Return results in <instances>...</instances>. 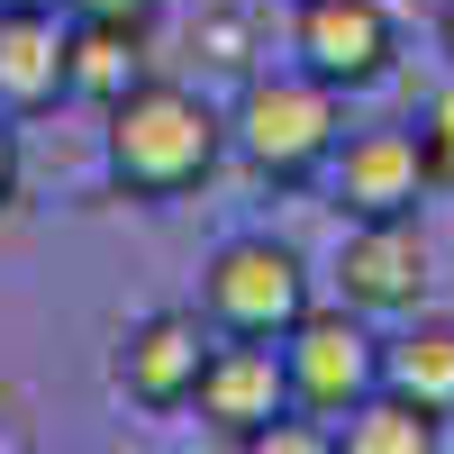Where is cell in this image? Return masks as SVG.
<instances>
[{
	"label": "cell",
	"instance_id": "obj_1",
	"mask_svg": "<svg viewBox=\"0 0 454 454\" xmlns=\"http://www.w3.org/2000/svg\"><path fill=\"white\" fill-rule=\"evenodd\" d=\"M227 155V119L192 91V82H145L128 100H109V182L128 200H182L200 192Z\"/></svg>",
	"mask_w": 454,
	"mask_h": 454
},
{
	"label": "cell",
	"instance_id": "obj_2",
	"mask_svg": "<svg viewBox=\"0 0 454 454\" xmlns=\"http://www.w3.org/2000/svg\"><path fill=\"white\" fill-rule=\"evenodd\" d=\"M336 137H346V91H327L318 73H246L237 109H227V145L246 155L254 182H273V192H300V182H318Z\"/></svg>",
	"mask_w": 454,
	"mask_h": 454
},
{
	"label": "cell",
	"instance_id": "obj_3",
	"mask_svg": "<svg viewBox=\"0 0 454 454\" xmlns=\"http://www.w3.org/2000/svg\"><path fill=\"white\" fill-rule=\"evenodd\" d=\"M300 309H309V263H300L291 246L273 237H237L209 254L200 273V318L218 336H254V346H282V336L300 327Z\"/></svg>",
	"mask_w": 454,
	"mask_h": 454
},
{
	"label": "cell",
	"instance_id": "obj_4",
	"mask_svg": "<svg viewBox=\"0 0 454 454\" xmlns=\"http://www.w3.org/2000/svg\"><path fill=\"white\" fill-rule=\"evenodd\" d=\"M282 382H291V409H309V419H346L355 400L382 391V336L364 327V309H300V327L282 336Z\"/></svg>",
	"mask_w": 454,
	"mask_h": 454
},
{
	"label": "cell",
	"instance_id": "obj_5",
	"mask_svg": "<svg viewBox=\"0 0 454 454\" xmlns=\"http://www.w3.org/2000/svg\"><path fill=\"white\" fill-rule=\"evenodd\" d=\"M291 64L327 91H372L400 64V27L382 0H300L291 10Z\"/></svg>",
	"mask_w": 454,
	"mask_h": 454
},
{
	"label": "cell",
	"instance_id": "obj_6",
	"mask_svg": "<svg viewBox=\"0 0 454 454\" xmlns=\"http://www.w3.org/2000/svg\"><path fill=\"white\" fill-rule=\"evenodd\" d=\"M209 346H218V327H209L200 309H145V318L119 336V364H109V372H119V391H128L137 409L173 419V409H192Z\"/></svg>",
	"mask_w": 454,
	"mask_h": 454
},
{
	"label": "cell",
	"instance_id": "obj_7",
	"mask_svg": "<svg viewBox=\"0 0 454 454\" xmlns=\"http://www.w3.org/2000/svg\"><path fill=\"white\" fill-rule=\"evenodd\" d=\"M327 182H336V209L346 218H419V200L436 192L427 155H419V128H355V137H336Z\"/></svg>",
	"mask_w": 454,
	"mask_h": 454
},
{
	"label": "cell",
	"instance_id": "obj_8",
	"mask_svg": "<svg viewBox=\"0 0 454 454\" xmlns=\"http://www.w3.org/2000/svg\"><path fill=\"white\" fill-rule=\"evenodd\" d=\"M336 282H346V309H364V318L419 309L427 300V227L419 218H346Z\"/></svg>",
	"mask_w": 454,
	"mask_h": 454
},
{
	"label": "cell",
	"instance_id": "obj_9",
	"mask_svg": "<svg viewBox=\"0 0 454 454\" xmlns=\"http://www.w3.org/2000/svg\"><path fill=\"white\" fill-rule=\"evenodd\" d=\"M200 427L227 436V445H254L263 419H282L291 409V382H282V346H254V336H218L209 364H200Z\"/></svg>",
	"mask_w": 454,
	"mask_h": 454
},
{
	"label": "cell",
	"instance_id": "obj_10",
	"mask_svg": "<svg viewBox=\"0 0 454 454\" xmlns=\"http://www.w3.org/2000/svg\"><path fill=\"white\" fill-rule=\"evenodd\" d=\"M55 100H73L55 0H19V10H0V109H10V119H36V109H55Z\"/></svg>",
	"mask_w": 454,
	"mask_h": 454
},
{
	"label": "cell",
	"instance_id": "obj_11",
	"mask_svg": "<svg viewBox=\"0 0 454 454\" xmlns=\"http://www.w3.org/2000/svg\"><path fill=\"white\" fill-rule=\"evenodd\" d=\"M64 82L73 100H128L145 82V27H119V19H73L64 27Z\"/></svg>",
	"mask_w": 454,
	"mask_h": 454
},
{
	"label": "cell",
	"instance_id": "obj_12",
	"mask_svg": "<svg viewBox=\"0 0 454 454\" xmlns=\"http://www.w3.org/2000/svg\"><path fill=\"white\" fill-rule=\"evenodd\" d=\"M336 445H346V454H436L445 445V419L382 382L372 400H355L346 419H336Z\"/></svg>",
	"mask_w": 454,
	"mask_h": 454
},
{
	"label": "cell",
	"instance_id": "obj_13",
	"mask_svg": "<svg viewBox=\"0 0 454 454\" xmlns=\"http://www.w3.org/2000/svg\"><path fill=\"white\" fill-rule=\"evenodd\" d=\"M382 382L409 391L419 409H436V419H454V327L445 318H419L400 346H382Z\"/></svg>",
	"mask_w": 454,
	"mask_h": 454
},
{
	"label": "cell",
	"instance_id": "obj_14",
	"mask_svg": "<svg viewBox=\"0 0 454 454\" xmlns=\"http://www.w3.org/2000/svg\"><path fill=\"white\" fill-rule=\"evenodd\" d=\"M254 454H336V427L309 419V409H300V419L282 409V419H263V427H254Z\"/></svg>",
	"mask_w": 454,
	"mask_h": 454
},
{
	"label": "cell",
	"instance_id": "obj_15",
	"mask_svg": "<svg viewBox=\"0 0 454 454\" xmlns=\"http://www.w3.org/2000/svg\"><path fill=\"white\" fill-rule=\"evenodd\" d=\"M419 155H427V182H454V82L427 100V119H419Z\"/></svg>",
	"mask_w": 454,
	"mask_h": 454
},
{
	"label": "cell",
	"instance_id": "obj_16",
	"mask_svg": "<svg viewBox=\"0 0 454 454\" xmlns=\"http://www.w3.org/2000/svg\"><path fill=\"white\" fill-rule=\"evenodd\" d=\"M164 0H64V19H119V27H155Z\"/></svg>",
	"mask_w": 454,
	"mask_h": 454
},
{
	"label": "cell",
	"instance_id": "obj_17",
	"mask_svg": "<svg viewBox=\"0 0 454 454\" xmlns=\"http://www.w3.org/2000/svg\"><path fill=\"white\" fill-rule=\"evenodd\" d=\"M209 64L246 73V19H237V10H218V19H209Z\"/></svg>",
	"mask_w": 454,
	"mask_h": 454
},
{
	"label": "cell",
	"instance_id": "obj_18",
	"mask_svg": "<svg viewBox=\"0 0 454 454\" xmlns=\"http://www.w3.org/2000/svg\"><path fill=\"white\" fill-rule=\"evenodd\" d=\"M10 200H19V137L0 128V209H10Z\"/></svg>",
	"mask_w": 454,
	"mask_h": 454
},
{
	"label": "cell",
	"instance_id": "obj_19",
	"mask_svg": "<svg viewBox=\"0 0 454 454\" xmlns=\"http://www.w3.org/2000/svg\"><path fill=\"white\" fill-rule=\"evenodd\" d=\"M436 27H445V55H454V0H445V19H436Z\"/></svg>",
	"mask_w": 454,
	"mask_h": 454
},
{
	"label": "cell",
	"instance_id": "obj_20",
	"mask_svg": "<svg viewBox=\"0 0 454 454\" xmlns=\"http://www.w3.org/2000/svg\"><path fill=\"white\" fill-rule=\"evenodd\" d=\"M0 10H19V0H0Z\"/></svg>",
	"mask_w": 454,
	"mask_h": 454
}]
</instances>
